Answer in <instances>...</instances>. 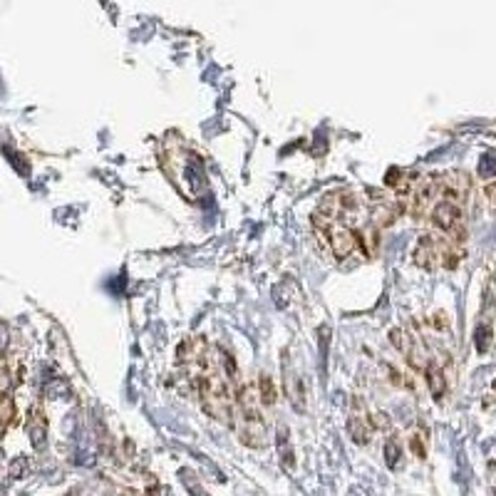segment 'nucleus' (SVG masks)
<instances>
[{"mask_svg": "<svg viewBox=\"0 0 496 496\" xmlns=\"http://www.w3.org/2000/svg\"><path fill=\"white\" fill-rule=\"evenodd\" d=\"M30 437H33V444L35 447H40V444L45 442V419L42 417H35L33 425H30Z\"/></svg>", "mask_w": 496, "mask_h": 496, "instance_id": "7", "label": "nucleus"}, {"mask_svg": "<svg viewBox=\"0 0 496 496\" xmlns=\"http://www.w3.org/2000/svg\"><path fill=\"white\" fill-rule=\"evenodd\" d=\"M489 340H491V327H489V325L479 327V333H477V347H479V353H486V350H489Z\"/></svg>", "mask_w": 496, "mask_h": 496, "instance_id": "9", "label": "nucleus"}, {"mask_svg": "<svg viewBox=\"0 0 496 496\" xmlns=\"http://www.w3.org/2000/svg\"><path fill=\"white\" fill-rule=\"evenodd\" d=\"M414 261L419 263V266L430 268L432 263H437V256H434V246H432L430 238H422L417 246V251H414Z\"/></svg>", "mask_w": 496, "mask_h": 496, "instance_id": "4", "label": "nucleus"}, {"mask_svg": "<svg viewBox=\"0 0 496 496\" xmlns=\"http://www.w3.org/2000/svg\"><path fill=\"white\" fill-rule=\"evenodd\" d=\"M486 196L496 203V184H489V186H486Z\"/></svg>", "mask_w": 496, "mask_h": 496, "instance_id": "13", "label": "nucleus"}, {"mask_svg": "<svg viewBox=\"0 0 496 496\" xmlns=\"http://www.w3.org/2000/svg\"><path fill=\"white\" fill-rule=\"evenodd\" d=\"M350 437H353L358 444H367V442H370V427H367L365 419H360V417L350 419Z\"/></svg>", "mask_w": 496, "mask_h": 496, "instance_id": "5", "label": "nucleus"}, {"mask_svg": "<svg viewBox=\"0 0 496 496\" xmlns=\"http://www.w3.org/2000/svg\"><path fill=\"white\" fill-rule=\"evenodd\" d=\"M412 451H414L417 457H425V444H422V439H419L417 434L412 437Z\"/></svg>", "mask_w": 496, "mask_h": 496, "instance_id": "12", "label": "nucleus"}, {"mask_svg": "<svg viewBox=\"0 0 496 496\" xmlns=\"http://www.w3.org/2000/svg\"><path fill=\"white\" fill-rule=\"evenodd\" d=\"M372 427H377V430H387L390 422H387L385 414H372Z\"/></svg>", "mask_w": 496, "mask_h": 496, "instance_id": "11", "label": "nucleus"}, {"mask_svg": "<svg viewBox=\"0 0 496 496\" xmlns=\"http://www.w3.org/2000/svg\"><path fill=\"white\" fill-rule=\"evenodd\" d=\"M320 229L325 231L327 243H330L338 261H343V258H347V256L353 253L355 243H358V236L347 229V226H343V223H325V226H320Z\"/></svg>", "mask_w": 496, "mask_h": 496, "instance_id": "1", "label": "nucleus"}, {"mask_svg": "<svg viewBox=\"0 0 496 496\" xmlns=\"http://www.w3.org/2000/svg\"><path fill=\"white\" fill-rule=\"evenodd\" d=\"M258 395H261L263 405H275V397H278V392H275V382L271 377H263L261 382H258Z\"/></svg>", "mask_w": 496, "mask_h": 496, "instance_id": "6", "label": "nucleus"}, {"mask_svg": "<svg viewBox=\"0 0 496 496\" xmlns=\"http://www.w3.org/2000/svg\"><path fill=\"white\" fill-rule=\"evenodd\" d=\"M427 380H430L432 397L442 399L444 392H447V382H444V375H442V370L437 367V362H430V365H427Z\"/></svg>", "mask_w": 496, "mask_h": 496, "instance_id": "3", "label": "nucleus"}, {"mask_svg": "<svg viewBox=\"0 0 496 496\" xmlns=\"http://www.w3.org/2000/svg\"><path fill=\"white\" fill-rule=\"evenodd\" d=\"M3 425H5V430L13 425V399L3 402Z\"/></svg>", "mask_w": 496, "mask_h": 496, "instance_id": "10", "label": "nucleus"}, {"mask_svg": "<svg viewBox=\"0 0 496 496\" xmlns=\"http://www.w3.org/2000/svg\"><path fill=\"white\" fill-rule=\"evenodd\" d=\"M432 221L437 223L442 231H449V234L457 236V229L462 231V226H459V223H462V209H459L454 201H447V199H444V201L434 203Z\"/></svg>", "mask_w": 496, "mask_h": 496, "instance_id": "2", "label": "nucleus"}, {"mask_svg": "<svg viewBox=\"0 0 496 496\" xmlns=\"http://www.w3.org/2000/svg\"><path fill=\"white\" fill-rule=\"evenodd\" d=\"M385 462L387 467H397L399 462V444L395 442V439H390V442L385 444Z\"/></svg>", "mask_w": 496, "mask_h": 496, "instance_id": "8", "label": "nucleus"}]
</instances>
